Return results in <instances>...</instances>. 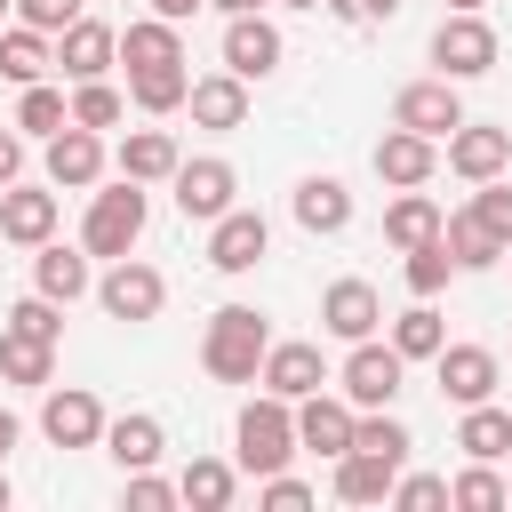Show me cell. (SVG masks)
I'll list each match as a JSON object with an SVG mask.
<instances>
[{"instance_id":"cell-1","label":"cell","mask_w":512,"mask_h":512,"mask_svg":"<svg viewBox=\"0 0 512 512\" xmlns=\"http://www.w3.org/2000/svg\"><path fill=\"white\" fill-rule=\"evenodd\" d=\"M264 352H272V328H264L256 304H224L208 320V336H200V368L216 384H256L264 376Z\"/></svg>"},{"instance_id":"cell-2","label":"cell","mask_w":512,"mask_h":512,"mask_svg":"<svg viewBox=\"0 0 512 512\" xmlns=\"http://www.w3.org/2000/svg\"><path fill=\"white\" fill-rule=\"evenodd\" d=\"M232 448H240V472H288V456H296V400H280V392H264V400H248L240 408V424H232Z\"/></svg>"},{"instance_id":"cell-3","label":"cell","mask_w":512,"mask_h":512,"mask_svg":"<svg viewBox=\"0 0 512 512\" xmlns=\"http://www.w3.org/2000/svg\"><path fill=\"white\" fill-rule=\"evenodd\" d=\"M136 240H144V184H136V176H120L112 192H96V200H88L80 248H88V256H128Z\"/></svg>"},{"instance_id":"cell-4","label":"cell","mask_w":512,"mask_h":512,"mask_svg":"<svg viewBox=\"0 0 512 512\" xmlns=\"http://www.w3.org/2000/svg\"><path fill=\"white\" fill-rule=\"evenodd\" d=\"M432 64H440V80H480V72H496V32H488V16H480V8H448L440 32H432Z\"/></svg>"},{"instance_id":"cell-5","label":"cell","mask_w":512,"mask_h":512,"mask_svg":"<svg viewBox=\"0 0 512 512\" xmlns=\"http://www.w3.org/2000/svg\"><path fill=\"white\" fill-rule=\"evenodd\" d=\"M96 304H104L112 320H152V312L168 304V280H160L144 256H112V272L96 280Z\"/></svg>"},{"instance_id":"cell-6","label":"cell","mask_w":512,"mask_h":512,"mask_svg":"<svg viewBox=\"0 0 512 512\" xmlns=\"http://www.w3.org/2000/svg\"><path fill=\"white\" fill-rule=\"evenodd\" d=\"M400 376H408V360H400L392 344L360 336L352 360H344V400H352V408H392V400H400Z\"/></svg>"},{"instance_id":"cell-7","label":"cell","mask_w":512,"mask_h":512,"mask_svg":"<svg viewBox=\"0 0 512 512\" xmlns=\"http://www.w3.org/2000/svg\"><path fill=\"white\" fill-rule=\"evenodd\" d=\"M392 128H416V136H456L464 128V104H456V80H408L392 96Z\"/></svg>"},{"instance_id":"cell-8","label":"cell","mask_w":512,"mask_h":512,"mask_svg":"<svg viewBox=\"0 0 512 512\" xmlns=\"http://www.w3.org/2000/svg\"><path fill=\"white\" fill-rule=\"evenodd\" d=\"M176 208H184V224H216L224 208H232V192H240V176H232V160H176Z\"/></svg>"},{"instance_id":"cell-9","label":"cell","mask_w":512,"mask_h":512,"mask_svg":"<svg viewBox=\"0 0 512 512\" xmlns=\"http://www.w3.org/2000/svg\"><path fill=\"white\" fill-rule=\"evenodd\" d=\"M264 248H272V224H264L256 208H224V216L208 224V264H216V272H256Z\"/></svg>"},{"instance_id":"cell-10","label":"cell","mask_w":512,"mask_h":512,"mask_svg":"<svg viewBox=\"0 0 512 512\" xmlns=\"http://www.w3.org/2000/svg\"><path fill=\"white\" fill-rule=\"evenodd\" d=\"M40 432H48L56 448H96V440H104L96 392H88V384H56V392L40 400Z\"/></svg>"},{"instance_id":"cell-11","label":"cell","mask_w":512,"mask_h":512,"mask_svg":"<svg viewBox=\"0 0 512 512\" xmlns=\"http://www.w3.org/2000/svg\"><path fill=\"white\" fill-rule=\"evenodd\" d=\"M96 176H104V136L80 128V120H64V128L48 136V184H56V192H88Z\"/></svg>"},{"instance_id":"cell-12","label":"cell","mask_w":512,"mask_h":512,"mask_svg":"<svg viewBox=\"0 0 512 512\" xmlns=\"http://www.w3.org/2000/svg\"><path fill=\"white\" fill-rule=\"evenodd\" d=\"M320 328H328L336 344H360V336L384 328V296H376L368 280H336V288L320 296Z\"/></svg>"},{"instance_id":"cell-13","label":"cell","mask_w":512,"mask_h":512,"mask_svg":"<svg viewBox=\"0 0 512 512\" xmlns=\"http://www.w3.org/2000/svg\"><path fill=\"white\" fill-rule=\"evenodd\" d=\"M440 400H456V408H480L488 392H496V352L488 344H440Z\"/></svg>"},{"instance_id":"cell-14","label":"cell","mask_w":512,"mask_h":512,"mask_svg":"<svg viewBox=\"0 0 512 512\" xmlns=\"http://www.w3.org/2000/svg\"><path fill=\"white\" fill-rule=\"evenodd\" d=\"M112 56H120V32L96 24V16H80L72 32H56V72H64V80H104Z\"/></svg>"},{"instance_id":"cell-15","label":"cell","mask_w":512,"mask_h":512,"mask_svg":"<svg viewBox=\"0 0 512 512\" xmlns=\"http://www.w3.org/2000/svg\"><path fill=\"white\" fill-rule=\"evenodd\" d=\"M448 168H456L464 184L504 176V168H512V128H480V120H464V128L448 136Z\"/></svg>"},{"instance_id":"cell-16","label":"cell","mask_w":512,"mask_h":512,"mask_svg":"<svg viewBox=\"0 0 512 512\" xmlns=\"http://www.w3.org/2000/svg\"><path fill=\"white\" fill-rule=\"evenodd\" d=\"M432 168H440V144L432 136H416V128H384L376 136V176L384 184L416 192V184H432Z\"/></svg>"},{"instance_id":"cell-17","label":"cell","mask_w":512,"mask_h":512,"mask_svg":"<svg viewBox=\"0 0 512 512\" xmlns=\"http://www.w3.org/2000/svg\"><path fill=\"white\" fill-rule=\"evenodd\" d=\"M352 400H328V392H304L296 400V448H312V456H344L352 448Z\"/></svg>"},{"instance_id":"cell-18","label":"cell","mask_w":512,"mask_h":512,"mask_svg":"<svg viewBox=\"0 0 512 512\" xmlns=\"http://www.w3.org/2000/svg\"><path fill=\"white\" fill-rule=\"evenodd\" d=\"M0 240H16V248L56 240V192H40V184H8V192H0Z\"/></svg>"},{"instance_id":"cell-19","label":"cell","mask_w":512,"mask_h":512,"mask_svg":"<svg viewBox=\"0 0 512 512\" xmlns=\"http://www.w3.org/2000/svg\"><path fill=\"white\" fill-rule=\"evenodd\" d=\"M272 64H280V32L264 24V8H256V16H232V24H224V72L264 80Z\"/></svg>"},{"instance_id":"cell-20","label":"cell","mask_w":512,"mask_h":512,"mask_svg":"<svg viewBox=\"0 0 512 512\" xmlns=\"http://www.w3.org/2000/svg\"><path fill=\"white\" fill-rule=\"evenodd\" d=\"M256 384H264V392H280V400H304V392H320V384H328V360H320V344H272Z\"/></svg>"},{"instance_id":"cell-21","label":"cell","mask_w":512,"mask_h":512,"mask_svg":"<svg viewBox=\"0 0 512 512\" xmlns=\"http://www.w3.org/2000/svg\"><path fill=\"white\" fill-rule=\"evenodd\" d=\"M32 288L40 296H56V304H80L96 280H88V248H64V240H40V256H32Z\"/></svg>"},{"instance_id":"cell-22","label":"cell","mask_w":512,"mask_h":512,"mask_svg":"<svg viewBox=\"0 0 512 512\" xmlns=\"http://www.w3.org/2000/svg\"><path fill=\"white\" fill-rule=\"evenodd\" d=\"M112 160H120V176H136V184H168L184 152H176V136H168V128H128Z\"/></svg>"},{"instance_id":"cell-23","label":"cell","mask_w":512,"mask_h":512,"mask_svg":"<svg viewBox=\"0 0 512 512\" xmlns=\"http://www.w3.org/2000/svg\"><path fill=\"white\" fill-rule=\"evenodd\" d=\"M160 448H168L160 416H112V424H104V456H112L120 472H152Z\"/></svg>"},{"instance_id":"cell-24","label":"cell","mask_w":512,"mask_h":512,"mask_svg":"<svg viewBox=\"0 0 512 512\" xmlns=\"http://www.w3.org/2000/svg\"><path fill=\"white\" fill-rule=\"evenodd\" d=\"M392 480H400L392 456H368V448H344L336 456V496L344 504H392Z\"/></svg>"},{"instance_id":"cell-25","label":"cell","mask_w":512,"mask_h":512,"mask_svg":"<svg viewBox=\"0 0 512 512\" xmlns=\"http://www.w3.org/2000/svg\"><path fill=\"white\" fill-rule=\"evenodd\" d=\"M120 56H128V72L184 64V24H168V16H144V24H128V32H120Z\"/></svg>"},{"instance_id":"cell-26","label":"cell","mask_w":512,"mask_h":512,"mask_svg":"<svg viewBox=\"0 0 512 512\" xmlns=\"http://www.w3.org/2000/svg\"><path fill=\"white\" fill-rule=\"evenodd\" d=\"M184 104H192L200 128H240V120H248V80H240V72H208V80H192Z\"/></svg>"},{"instance_id":"cell-27","label":"cell","mask_w":512,"mask_h":512,"mask_svg":"<svg viewBox=\"0 0 512 512\" xmlns=\"http://www.w3.org/2000/svg\"><path fill=\"white\" fill-rule=\"evenodd\" d=\"M288 208H296V224H304L312 240H320V232H344V224H352V192H344L336 176H304Z\"/></svg>"},{"instance_id":"cell-28","label":"cell","mask_w":512,"mask_h":512,"mask_svg":"<svg viewBox=\"0 0 512 512\" xmlns=\"http://www.w3.org/2000/svg\"><path fill=\"white\" fill-rule=\"evenodd\" d=\"M440 224H448V216H440V200H432L424 184H416V192H400V200L384 208V240H392L400 256H408V248H424V240H440Z\"/></svg>"},{"instance_id":"cell-29","label":"cell","mask_w":512,"mask_h":512,"mask_svg":"<svg viewBox=\"0 0 512 512\" xmlns=\"http://www.w3.org/2000/svg\"><path fill=\"white\" fill-rule=\"evenodd\" d=\"M440 240H448V256H456V272H488V264H504V240L472 216V208H456L448 224H440Z\"/></svg>"},{"instance_id":"cell-30","label":"cell","mask_w":512,"mask_h":512,"mask_svg":"<svg viewBox=\"0 0 512 512\" xmlns=\"http://www.w3.org/2000/svg\"><path fill=\"white\" fill-rule=\"evenodd\" d=\"M456 448L472 456V464H496V456H512V416L504 408H464V424H456Z\"/></svg>"},{"instance_id":"cell-31","label":"cell","mask_w":512,"mask_h":512,"mask_svg":"<svg viewBox=\"0 0 512 512\" xmlns=\"http://www.w3.org/2000/svg\"><path fill=\"white\" fill-rule=\"evenodd\" d=\"M440 344H448V328H440L432 296H416V304L392 320V352H400V360H440Z\"/></svg>"},{"instance_id":"cell-32","label":"cell","mask_w":512,"mask_h":512,"mask_svg":"<svg viewBox=\"0 0 512 512\" xmlns=\"http://www.w3.org/2000/svg\"><path fill=\"white\" fill-rule=\"evenodd\" d=\"M232 488H240V472H232V464H216V456H192V464H184V480H176V496H184V504H200V512H224V504H232Z\"/></svg>"},{"instance_id":"cell-33","label":"cell","mask_w":512,"mask_h":512,"mask_svg":"<svg viewBox=\"0 0 512 512\" xmlns=\"http://www.w3.org/2000/svg\"><path fill=\"white\" fill-rule=\"evenodd\" d=\"M192 96V72L184 64H160V72H128V104L136 112H176Z\"/></svg>"},{"instance_id":"cell-34","label":"cell","mask_w":512,"mask_h":512,"mask_svg":"<svg viewBox=\"0 0 512 512\" xmlns=\"http://www.w3.org/2000/svg\"><path fill=\"white\" fill-rule=\"evenodd\" d=\"M48 64H56V56H48V32H32V24L0 32V72H8L16 88H32V80H40Z\"/></svg>"},{"instance_id":"cell-35","label":"cell","mask_w":512,"mask_h":512,"mask_svg":"<svg viewBox=\"0 0 512 512\" xmlns=\"http://www.w3.org/2000/svg\"><path fill=\"white\" fill-rule=\"evenodd\" d=\"M48 368H56V344L0 328V376H8V384H48Z\"/></svg>"},{"instance_id":"cell-36","label":"cell","mask_w":512,"mask_h":512,"mask_svg":"<svg viewBox=\"0 0 512 512\" xmlns=\"http://www.w3.org/2000/svg\"><path fill=\"white\" fill-rule=\"evenodd\" d=\"M352 448H368V456H392V464H408V448H416V440H408V424H400L392 408H368V416L352 424Z\"/></svg>"},{"instance_id":"cell-37","label":"cell","mask_w":512,"mask_h":512,"mask_svg":"<svg viewBox=\"0 0 512 512\" xmlns=\"http://www.w3.org/2000/svg\"><path fill=\"white\" fill-rule=\"evenodd\" d=\"M64 120H72V104H64V88H48V80H32V88H24V104H16V128H24V136H56Z\"/></svg>"},{"instance_id":"cell-38","label":"cell","mask_w":512,"mask_h":512,"mask_svg":"<svg viewBox=\"0 0 512 512\" xmlns=\"http://www.w3.org/2000/svg\"><path fill=\"white\" fill-rule=\"evenodd\" d=\"M448 504H464V512H496V504H512V480L488 472V464H472V472L448 480Z\"/></svg>"},{"instance_id":"cell-39","label":"cell","mask_w":512,"mask_h":512,"mask_svg":"<svg viewBox=\"0 0 512 512\" xmlns=\"http://www.w3.org/2000/svg\"><path fill=\"white\" fill-rule=\"evenodd\" d=\"M0 328H16V336H40V344H56V336H64V304L32 288L24 304H8V320H0Z\"/></svg>"},{"instance_id":"cell-40","label":"cell","mask_w":512,"mask_h":512,"mask_svg":"<svg viewBox=\"0 0 512 512\" xmlns=\"http://www.w3.org/2000/svg\"><path fill=\"white\" fill-rule=\"evenodd\" d=\"M120 112H128L120 88H104V80H72V120H80V128H112Z\"/></svg>"},{"instance_id":"cell-41","label":"cell","mask_w":512,"mask_h":512,"mask_svg":"<svg viewBox=\"0 0 512 512\" xmlns=\"http://www.w3.org/2000/svg\"><path fill=\"white\" fill-rule=\"evenodd\" d=\"M400 272H408V288H416V296H440V288H448V272H456V256H448V240H424V248H408V264H400Z\"/></svg>"},{"instance_id":"cell-42","label":"cell","mask_w":512,"mask_h":512,"mask_svg":"<svg viewBox=\"0 0 512 512\" xmlns=\"http://www.w3.org/2000/svg\"><path fill=\"white\" fill-rule=\"evenodd\" d=\"M472 216H480V224H488V232L512 248V184H504V176H488V184L472 192Z\"/></svg>"},{"instance_id":"cell-43","label":"cell","mask_w":512,"mask_h":512,"mask_svg":"<svg viewBox=\"0 0 512 512\" xmlns=\"http://www.w3.org/2000/svg\"><path fill=\"white\" fill-rule=\"evenodd\" d=\"M392 504H400V512H440V504H448V480L408 472V480H392Z\"/></svg>"},{"instance_id":"cell-44","label":"cell","mask_w":512,"mask_h":512,"mask_svg":"<svg viewBox=\"0 0 512 512\" xmlns=\"http://www.w3.org/2000/svg\"><path fill=\"white\" fill-rule=\"evenodd\" d=\"M16 16H24L32 32H48V40H56V32H72V24H80V0H16Z\"/></svg>"},{"instance_id":"cell-45","label":"cell","mask_w":512,"mask_h":512,"mask_svg":"<svg viewBox=\"0 0 512 512\" xmlns=\"http://www.w3.org/2000/svg\"><path fill=\"white\" fill-rule=\"evenodd\" d=\"M128 504H136V512H168V504H184V496H176L168 480H152V472H128Z\"/></svg>"},{"instance_id":"cell-46","label":"cell","mask_w":512,"mask_h":512,"mask_svg":"<svg viewBox=\"0 0 512 512\" xmlns=\"http://www.w3.org/2000/svg\"><path fill=\"white\" fill-rule=\"evenodd\" d=\"M264 504H272V512H304V504H312V488H304V480H288V472H264Z\"/></svg>"},{"instance_id":"cell-47","label":"cell","mask_w":512,"mask_h":512,"mask_svg":"<svg viewBox=\"0 0 512 512\" xmlns=\"http://www.w3.org/2000/svg\"><path fill=\"white\" fill-rule=\"evenodd\" d=\"M328 8H336L344 24H392V16H400V0H328Z\"/></svg>"},{"instance_id":"cell-48","label":"cell","mask_w":512,"mask_h":512,"mask_svg":"<svg viewBox=\"0 0 512 512\" xmlns=\"http://www.w3.org/2000/svg\"><path fill=\"white\" fill-rule=\"evenodd\" d=\"M16 176H24V136H16V128H0V192H8Z\"/></svg>"},{"instance_id":"cell-49","label":"cell","mask_w":512,"mask_h":512,"mask_svg":"<svg viewBox=\"0 0 512 512\" xmlns=\"http://www.w3.org/2000/svg\"><path fill=\"white\" fill-rule=\"evenodd\" d=\"M208 0H152V16H168V24H192Z\"/></svg>"},{"instance_id":"cell-50","label":"cell","mask_w":512,"mask_h":512,"mask_svg":"<svg viewBox=\"0 0 512 512\" xmlns=\"http://www.w3.org/2000/svg\"><path fill=\"white\" fill-rule=\"evenodd\" d=\"M16 440H24V424H16V416H8V408H0V456H8V448H16Z\"/></svg>"},{"instance_id":"cell-51","label":"cell","mask_w":512,"mask_h":512,"mask_svg":"<svg viewBox=\"0 0 512 512\" xmlns=\"http://www.w3.org/2000/svg\"><path fill=\"white\" fill-rule=\"evenodd\" d=\"M208 8H224V16H256L264 0H208Z\"/></svg>"},{"instance_id":"cell-52","label":"cell","mask_w":512,"mask_h":512,"mask_svg":"<svg viewBox=\"0 0 512 512\" xmlns=\"http://www.w3.org/2000/svg\"><path fill=\"white\" fill-rule=\"evenodd\" d=\"M0 512H8V472H0Z\"/></svg>"},{"instance_id":"cell-53","label":"cell","mask_w":512,"mask_h":512,"mask_svg":"<svg viewBox=\"0 0 512 512\" xmlns=\"http://www.w3.org/2000/svg\"><path fill=\"white\" fill-rule=\"evenodd\" d=\"M448 8H488V0H448Z\"/></svg>"},{"instance_id":"cell-54","label":"cell","mask_w":512,"mask_h":512,"mask_svg":"<svg viewBox=\"0 0 512 512\" xmlns=\"http://www.w3.org/2000/svg\"><path fill=\"white\" fill-rule=\"evenodd\" d=\"M288 8H328V0H288Z\"/></svg>"},{"instance_id":"cell-55","label":"cell","mask_w":512,"mask_h":512,"mask_svg":"<svg viewBox=\"0 0 512 512\" xmlns=\"http://www.w3.org/2000/svg\"><path fill=\"white\" fill-rule=\"evenodd\" d=\"M8 8H16V0H0V16H8Z\"/></svg>"},{"instance_id":"cell-56","label":"cell","mask_w":512,"mask_h":512,"mask_svg":"<svg viewBox=\"0 0 512 512\" xmlns=\"http://www.w3.org/2000/svg\"><path fill=\"white\" fill-rule=\"evenodd\" d=\"M504 264H512V248H504Z\"/></svg>"}]
</instances>
